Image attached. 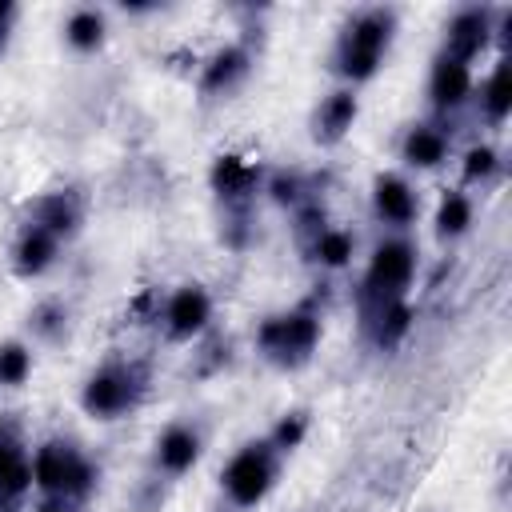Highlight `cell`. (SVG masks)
I'll return each instance as SVG.
<instances>
[{
  "instance_id": "obj_31",
  "label": "cell",
  "mask_w": 512,
  "mask_h": 512,
  "mask_svg": "<svg viewBox=\"0 0 512 512\" xmlns=\"http://www.w3.org/2000/svg\"><path fill=\"white\" fill-rule=\"evenodd\" d=\"M36 512H72V508H68L64 500H56V496H52V500H48V504H40Z\"/></svg>"
},
{
  "instance_id": "obj_8",
  "label": "cell",
  "mask_w": 512,
  "mask_h": 512,
  "mask_svg": "<svg viewBox=\"0 0 512 512\" xmlns=\"http://www.w3.org/2000/svg\"><path fill=\"white\" fill-rule=\"evenodd\" d=\"M488 32H492V16L484 8H460L452 20H448V40H444V56L468 64L484 44H488Z\"/></svg>"
},
{
  "instance_id": "obj_20",
  "label": "cell",
  "mask_w": 512,
  "mask_h": 512,
  "mask_svg": "<svg viewBox=\"0 0 512 512\" xmlns=\"http://www.w3.org/2000/svg\"><path fill=\"white\" fill-rule=\"evenodd\" d=\"M64 36H68V44H72L76 52H92V48H100V40H104V16H100L96 8H76V12L68 16V24H64Z\"/></svg>"
},
{
  "instance_id": "obj_4",
  "label": "cell",
  "mask_w": 512,
  "mask_h": 512,
  "mask_svg": "<svg viewBox=\"0 0 512 512\" xmlns=\"http://www.w3.org/2000/svg\"><path fill=\"white\" fill-rule=\"evenodd\" d=\"M260 348L268 352V360L284 364V368H296L312 356L316 340H320V320L312 312H288V316H272L260 324L256 332Z\"/></svg>"
},
{
  "instance_id": "obj_25",
  "label": "cell",
  "mask_w": 512,
  "mask_h": 512,
  "mask_svg": "<svg viewBox=\"0 0 512 512\" xmlns=\"http://www.w3.org/2000/svg\"><path fill=\"white\" fill-rule=\"evenodd\" d=\"M304 432H308V416L304 412H288V416H280V424L272 428V452H292L300 440H304Z\"/></svg>"
},
{
  "instance_id": "obj_7",
  "label": "cell",
  "mask_w": 512,
  "mask_h": 512,
  "mask_svg": "<svg viewBox=\"0 0 512 512\" xmlns=\"http://www.w3.org/2000/svg\"><path fill=\"white\" fill-rule=\"evenodd\" d=\"M208 316H212V300H208V292H204L200 284L176 288V292L168 296V304H164V328H168L172 340L196 336V332L208 324Z\"/></svg>"
},
{
  "instance_id": "obj_28",
  "label": "cell",
  "mask_w": 512,
  "mask_h": 512,
  "mask_svg": "<svg viewBox=\"0 0 512 512\" xmlns=\"http://www.w3.org/2000/svg\"><path fill=\"white\" fill-rule=\"evenodd\" d=\"M64 320V312L56 308V304H44V308H36V316H32V324H36V332L40 336H56V324Z\"/></svg>"
},
{
  "instance_id": "obj_6",
  "label": "cell",
  "mask_w": 512,
  "mask_h": 512,
  "mask_svg": "<svg viewBox=\"0 0 512 512\" xmlns=\"http://www.w3.org/2000/svg\"><path fill=\"white\" fill-rule=\"evenodd\" d=\"M412 268H416V248L404 244V240H384L372 252V264H368V276H364V296L376 308L388 304V300H400V292L412 280Z\"/></svg>"
},
{
  "instance_id": "obj_13",
  "label": "cell",
  "mask_w": 512,
  "mask_h": 512,
  "mask_svg": "<svg viewBox=\"0 0 512 512\" xmlns=\"http://www.w3.org/2000/svg\"><path fill=\"white\" fill-rule=\"evenodd\" d=\"M32 484V464L24 460V448L12 432H0V496L4 500H16L28 492Z\"/></svg>"
},
{
  "instance_id": "obj_23",
  "label": "cell",
  "mask_w": 512,
  "mask_h": 512,
  "mask_svg": "<svg viewBox=\"0 0 512 512\" xmlns=\"http://www.w3.org/2000/svg\"><path fill=\"white\" fill-rule=\"evenodd\" d=\"M352 248H356V240H352L348 232L324 228V232L312 240V260H320L324 268H344V264L352 260Z\"/></svg>"
},
{
  "instance_id": "obj_18",
  "label": "cell",
  "mask_w": 512,
  "mask_h": 512,
  "mask_svg": "<svg viewBox=\"0 0 512 512\" xmlns=\"http://www.w3.org/2000/svg\"><path fill=\"white\" fill-rule=\"evenodd\" d=\"M408 328H412V308H408L404 300H388V304H380L376 316H372V336H376L380 348H396Z\"/></svg>"
},
{
  "instance_id": "obj_3",
  "label": "cell",
  "mask_w": 512,
  "mask_h": 512,
  "mask_svg": "<svg viewBox=\"0 0 512 512\" xmlns=\"http://www.w3.org/2000/svg\"><path fill=\"white\" fill-rule=\"evenodd\" d=\"M272 480H276V452H272L268 440L244 444V448L228 460V468H224V492H228V500H232L236 508L260 504V500L268 496Z\"/></svg>"
},
{
  "instance_id": "obj_10",
  "label": "cell",
  "mask_w": 512,
  "mask_h": 512,
  "mask_svg": "<svg viewBox=\"0 0 512 512\" xmlns=\"http://www.w3.org/2000/svg\"><path fill=\"white\" fill-rule=\"evenodd\" d=\"M468 88H472V72H468V64H460V60H452V56H440V60L432 64L428 96H432L436 108H456V104H464Z\"/></svg>"
},
{
  "instance_id": "obj_22",
  "label": "cell",
  "mask_w": 512,
  "mask_h": 512,
  "mask_svg": "<svg viewBox=\"0 0 512 512\" xmlns=\"http://www.w3.org/2000/svg\"><path fill=\"white\" fill-rule=\"evenodd\" d=\"M468 224H472V200H468L464 192H448V196L440 200V208H436V232H440L444 240H452V236H460Z\"/></svg>"
},
{
  "instance_id": "obj_17",
  "label": "cell",
  "mask_w": 512,
  "mask_h": 512,
  "mask_svg": "<svg viewBox=\"0 0 512 512\" xmlns=\"http://www.w3.org/2000/svg\"><path fill=\"white\" fill-rule=\"evenodd\" d=\"M56 256V236L44 228H28L16 244V272L20 276H40Z\"/></svg>"
},
{
  "instance_id": "obj_16",
  "label": "cell",
  "mask_w": 512,
  "mask_h": 512,
  "mask_svg": "<svg viewBox=\"0 0 512 512\" xmlns=\"http://www.w3.org/2000/svg\"><path fill=\"white\" fill-rule=\"evenodd\" d=\"M448 152V136L432 124H416L408 136H404V160L412 168H436Z\"/></svg>"
},
{
  "instance_id": "obj_2",
  "label": "cell",
  "mask_w": 512,
  "mask_h": 512,
  "mask_svg": "<svg viewBox=\"0 0 512 512\" xmlns=\"http://www.w3.org/2000/svg\"><path fill=\"white\" fill-rule=\"evenodd\" d=\"M32 480L40 484V492H48V496H56V500H80V496H88V488H92V480H96V472H92V464L84 460V456H76L68 444H44L40 452H36V460H32Z\"/></svg>"
},
{
  "instance_id": "obj_29",
  "label": "cell",
  "mask_w": 512,
  "mask_h": 512,
  "mask_svg": "<svg viewBox=\"0 0 512 512\" xmlns=\"http://www.w3.org/2000/svg\"><path fill=\"white\" fill-rule=\"evenodd\" d=\"M320 232H324V208L312 204V208L300 212V236H312V240H316Z\"/></svg>"
},
{
  "instance_id": "obj_27",
  "label": "cell",
  "mask_w": 512,
  "mask_h": 512,
  "mask_svg": "<svg viewBox=\"0 0 512 512\" xmlns=\"http://www.w3.org/2000/svg\"><path fill=\"white\" fill-rule=\"evenodd\" d=\"M268 192H272V200H276V204H296V200H300V176L280 172V176H272Z\"/></svg>"
},
{
  "instance_id": "obj_21",
  "label": "cell",
  "mask_w": 512,
  "mask_h": 512,
  "mask_svg": "<svg viewBox=\"0 0 512 512\" xmlns=\"http://www.w3.org/2000/svg\"><path fill=\"white\" fill-rule=\"evenodd\" d=\"M484 112L492 124H500L512 112V60H500L496 72L484 84Z\"/></svg>"
},
{
  "instance_id": "obj_14",
  "label": "cell",
  "mask_w": 512,
  "mask_h": 512,
  "mask_svg": "<svg viewBox=\"0 0 512 512\" xmlns=\"http://www.w3.org/2000/svg\"><path fill=\"white\" fill-rule=\"evenodd\" d=\"M244 76H248V52H244V48H220V52L204 64L200 88H204L208 96H216V92L236 88Z\"/></svg>"
},
{
  "instance_id": "obj_15",
  "label": "cell",
  "mask_w": 512,
  "mask_h": 512,
  "mask_svg": "<svg viewBox=\"0 0 512 512\" xmlns=\"http://www.w3.org/2000/svg\"><path fill=\"white\" fill-rule=\"evenodd\" d=\"M372 200H376V216L388 220V224H396V228L416 216V196H412V188L400 176H380Z\"/></svg>"
},
{
  "instance_id": "obj_26",
  "label": "cell",
  "mask_w": 512,
  "mask_h": 512,
  "mask_svg": "<svg viewBox=\"0 0 512 512\" xmlns=\"http://www.w3.org/2000/svg\"><path fill=\"white\" fill-rule=\"evenodd\" d=\"M496 164H500L496 152L488 144H476V148L464 152V180H488L496 172Z\"/></svg>"
},
{
  "instance_id": "obj_11",
  "label": "cell",
  "mask_w": 512,
  "mask_h": 512,
  "mask_svg": "<svg viewBox=\"0 0 512 512\" xmlns=\"http://www.w3.org/2000/svg\"><path fill=\"white\" fill-rule=\"evenodd\" d=\"M352 120H356V96L340 88V92L324 96V104L316 108V116H312V136H316L320 144H336V140H344V132L352 128Z\"/></svg>"
},
{
  "instance_id": "obj_1",
  "label": "cell",
  "mask_w": 512,
  "mask_h": 512,
  "mask_svg": "<svg viewBox=\"0 0 512 512\" xmlns=\"http://www.w3.org/2000/svg\"><path fill=\"white\" fill-rule=\"evenodd\" d=\"M392 40V12L384 8H368L360 12L344 36H340V48H336V72L348 76V80H368L384 56Z\"/></svg>"
},
{
  "instance_id": "obj_9",
  "label": "cell",
  "mask_w": 512,
  "mask_h": 512,
  "mask_svg": "<svg viewBox=\"0 0 512 512\" xmlns=\"http://www.w3.org/2000/svg\"><path fill=\"white\" fill-rule=\"evenodd\" d=\"M200 456V432H192L188 424H172L160 432L156 440V468L168 472V476H180L196 464Z\"/></svg>"
},
{
  "instance_id": "obj_30",
  "label": "cell",
  "mask_w": 512,
  "mask_h": 512,
  "mask_svg": "<svg viewBox=\"0 0 512 512\" xmlns=\"http://www.w3.org/2000/svg\"><path fill=\"white\" fill-rule=\"evenodd\" d=\"M12 16H16V4H12V0H0V52H4V44H8V24H12Z\"/></svg>"
},
{
  "instance_id": "obj_12",
  "label": "cell",
  "mask_w": 512,
  "mask_h": 512,
  "mask_svg": "<svg viewBox=\"0 0 512 512\" xmlns=\"http://www.w3.org/2000/svg\"><path fill=\"white\" fill-rule=\"evenodd\" d=\"M212 188L220 192L224 204H244L252 196V188H256V168L228 152V156H220L212 164Z\"/></svg>"
},
{
  "instance_id": "obj_24",
  "label": "cell",
  "mask_w": 512,
  "mask_h": 512,
  "mask_svg": "<svg viewBox=\"0 0 512 512\" xmlns=\"http://www.w3.org/2000/svg\"><path fill=\"white\" fill-rule=\"evenodd\" d=\"M28 368H32V356L24 344H16V340L0 344V384H24Z\"/></svg>"
},
{
  "instance_id": "obj_5",
  "label": "cell",
  "mask_w": 512,
  "mask_h": 512,
  "mask_svg": "<svg viewBox=\"0 0 512 512\" xmlns=\"http://www.w3.org/2000/svg\"><path fill=\"white\" fill-rule=\"evenodd\" d=\"M140 372L136 368H124V364H108L100 372L88 376L84 392H80V404L84 412L100 416V420H112L120 412H128L136 400H140Z\"/></svg>"
},
{
  "instance_id": "obj_19",
  "label": "cell",
  "mask_w": 512,
  "mask_h": 512,
  "mask_svg": "<svg viewBox=\"0 0 512 512\" xmlns=\"http://www.w3.org/2000/svg\"><path fill=\"white\" fill-rule=\"evenodd\" d=\"M76 224H80V212H76V200L72 196H48V200H40V212H36V228H44V232H52L56 240L60 236H72L76 232Z\"/></svg>"
}]
</instances>
